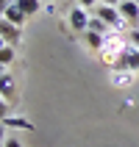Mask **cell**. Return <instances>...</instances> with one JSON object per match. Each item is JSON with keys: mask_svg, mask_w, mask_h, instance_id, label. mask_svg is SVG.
Masks as SVG:
<instances>
[{"mask_svg": "<svg viewBox=\"0 0 139 147\" xmlns=\"http://www.w3.org/2000/svg\"><path fill=\"white\" fill-rule=\"evenodd\" d=\"M95 17H100L108 28H117V31H120L123 25H128L123 20V14H120V8L117 6H106V3H98V6H95Z\"/></svg>", "mask_w": 139, "mask_h": 147, "instance_id": "cell-1", "label": "cell"}, {"mask_svg": "<svg viewBox=\"0 0 139 147\" xmlns=\"http://www.w3.org/2000/svg\"><path fill=\"white\" fill-rule=\"evenodd\" d=\"M117 69H131V72H136L139 69V47L136 45H125V50L120 53V58L114 61Z\"/></svg>", "mask_w": 139, "mask_h": 147, "instance_id": "cell-2", "label": "cell"}, {"mask_svg": "<svg viewBox=\"0 0 139 147\" xmlns=\"http://www.w3.org/2000/svg\"><path fill=\"white\" fill-rule=\"evenodd\" d=\"M89 8H83V6H73L70 8V14H67V22H70V28H73L75 33L78 31H89V20L92 17L86 14Z\"/></svg>", "mask_w": 139, "mask_h": 147, "instance_id": "cell-3", "label": "cell"}, {"mask_svg": "<svg viewBox=\"0 0 139 147\" xmlns=\"http://www.w3.org/2000/svg\"><path fill=\"white\" fill-rule=\"evenodd\" d=\"M125 50V42L120 39V36H106V42H103V47H100V56L106 58L108 64H114L117 58H120V53Z\"/></svg>", "mask_w": 139, "mask_h": 147, "instance_id": "cell-4", "label": "cell"}, {"mask_svg": "<svg viewBox=\"0 0 139 147\" xmlns=\"http://www.w3.org/2000/svg\"><path fill=\"white\" fill-rule=\"evenodd\" d=\"M117 8H120L123 20L131 25V28H139V0H123Z\"/></svg>", "mask_w": 139, "mask_h": 147, "instance_id": "cell-5", "label": "cell"}, {"mask_svg": "<svg viewBox=\"0 0 139 147\" xmlns=\"http://www.w3.org/2000/svg\"><path fill=\"white\" fill-rule=\"evenodd\" d=\"M0 36L6 39V45H17L20 42V25L8 22L6 17H0Z\"/></svg>", "mask_w": 139, "mask_h": 147, "instance_id": "cell-6", "label": "cell"}, {"mask_svg": "<svg viewBox=\"0 0 139 147\" xmlns=\"http://www.w3.org/2000/svg\"><path fill=\"white\" fill-rule=\"evenodd\" d=\"M0 94H3V97H6L8 103H11V100L17 97V86H14V78H11L8 72H3V75H0Z\"/></svg>", "mask_w": 139, "mask_h": 147, "instance_id": "cell-7", "label": "cell"}, {"mask_svg": "<svg viewBox=\"0 0 139 147\" xmlns=\"http://www.w3.org/2000/svg\"><path fill=\"white\" fill-rule=\"evenodd\" d=\"M0 17H6L8 22H14V25H22V22H25V20H28V17H25V14H22V8L17 6V3H14V6H8V8H6V11H3V14H0Z\"/></svg>", "mask_w": 139, "mask_h": 147, "instance_id": "cell-8", "label": "cell"}, {"mask_svg": "<svg viewBox=\"0 0 139 147\" xmlns=\"http://www.w3.org/2000/svg\"><path fill=\"white\" fill-rule=\"evenodd\" d=\"M17 6L22 8L25 17H31V14H36V11L42 8V0H17Z\"/></svg>", "mask_w": 139, "mask_h": 147, "instance_id": "cell-9", "label": "cell"}, {"mask_svg": "<svg viewBox=\"0 0 139 147\" xmlns=\"http://www.w3.org/2000/svg\"><path fill=\"white\" fill-rule=\"evenodd\" d=\"M131 81H134L131 69H117V72L111 75V83H114V86H128Z\"/></svg>", "mask_w": 139, "mask_h": 147, "instance_id": "cell-10", "label": "cell"}, {"mask_svg": "<svg viewBox=\"0 0 139 147\" xmlns=\"http://www.w3.org/2000/svg\"><path fill=\"white\" fill-rule=\"evenodd\" d=\"M3 125H6V128H22V131H31V128H33L28 119H20V117H11V114L3 119Z\"/></svg>", "mask_w": 139, "mask_h": 147, "instance_id": "cell-11", "label": "cell"}, {"mask_svg": "<svg viewBox=\"0 0 139 147\" xmlns=\"http://www.w3.org/2000/svg\"><path fill=\"white\" fill-rule=\"evenodd\" d=\"M103 42H106V36H103V33L86 31V45H89L92 50H100V47H103Z\"/></svg>", "mask_w": 139, "mask_h": 147, "instance_id": "cell-12", "label": "cell"}, {"mask_svg": "<svg viewBox=\"0 0 139 147\" xmlns=\"http://www.w3.org/2000/svg\"><path fill=\"white\" fill-rule=\"evenodd\" d=\"M11 61H14V45H6V47L0 50V64H3V67H8Z\"/></svg>", "mask_w": 139, "mask_h": 147, "instance_id": "cell-13", "label": "cell"}, {"mask_svg": "<svg viewBox=\"0 0 139 147\" xmlns=\"http://www.w3.org/2000/svg\"><path fill=\"white\" fill-rule=\"evenodd\" d=\"M106 28H108V25L103 22L100 17H92V20H89V31H95V33H106Z\"/></svg>", "mask_w": 139, "mask_h": 147, "instance_id": "cell-14", "label": "cell"}, {"mask_svg": "<svg viewBox=\"0 0 139 147\" xmlns=\"http://www.w3.org/2000/svg\"><path fill=\"white\" fill-rule=\"evenodd\" d=\"M8 114H11V111H8V100L3 97V94H0V122H3V119H6Z\"/></svg>", "mask_w": 139, "mask_h": 147, "instance_id": "cell-15", "label": "cell"}, {"mask_svg": "<svg viewBox=\"0 0 139 147\" xmlns=\"http://www.w3.org/2000/svg\"><path fill=\"white\" fill-rule=\"evenodd\" d=\"M100 0H78V6H83V8H95Z\"/></svg>", "mask_w": 139, "mask_h": 147, "instance_id": "cell-16", "label": "cell"}, {"mask_svg": "<svg viewBox=\"0 0 139 147\" xmlns=\"http://www.w3.org/2000/svg\"><path fill=\"white\" fill-rule=\"evenodd\" d=\"M131 45L139 47V28H131Z\"/></svg>", "mask_w": 139, "mask_h": 147, "instance_id": "cell-17", "label": "cell"}, {"mask_svg": "<svg viewBox=\"0 0 139 147\" xmlns=\"http://www.w3.org/2000/svg\"><path fill=\"white\" fill-rule=\"evenodd\" d=\"M14 3H17V0H0V14H3L8 6H14Z\"/></svg>", "mask_w": 139, "mask_h": 147, "instance_id": "cell-18", "label": "cell"}, {"mask_svg": "<svg viewBox=\"0 0 139 147\" xmlns=\"http://www.w3.org/2000/svg\"><path fill=\"white\" fill-rule=\"evenodd\" d=\"M3 147H22V144H20L17 139H6V142H3Z\"/></svg>", "mask_w": 139, "mask_h": 147, "instance_id": "cell-19", "label": "cell"}, {"mask_svg": "<svg viewBox=\"0 0 139 147\" xmlns=\"http://www.w3.org/2000/svg\"><path fill=\"white\" fill-rule=\"evenodd\" d=\"M3 142H6V125L0 122V147H3Z\"/></svg>", "mask_w": 139, "mask_h": 147, "instance_id": "cell-20", "label": "cell"}, {"mask_svg": "<svg viewBox=\"0 0 139 147\" xmlns=\"http://www.w3.org/2000/svg\"><path fill=\"white\" fill-rule=\"evenodd\" d=\"M100 3H106V6H120L123 0H100Z\"/></svg>", "mask_w": 139, "mask_h": 147, "instance_id": "cell-21", "label": "cell"}, {"mask_svg": "<svg viewBox=\"0 0 139 147\" xmlns=\"http://www.w3.org/2000/svg\"><path fill=\"white\" fill-rule=\"evenodd\" d=\"M3 47H6V39H3V36H0V50H3Z\"/></svg>", "mask_w": 139, "mask_h": 147, "instance_id": "cell-22", "label": "cell"}, {"mask_svg": "<svg viewBox=\"0 0 139 147\" xmlns=\"http://www.w3.org/2000/svg\"><path fill=\"white\" fill-rule=\"evenodd\" d=\"M3 72H6V67H3V64H0V75H3Z\"/></svg>", "mask_w": 139, "mask_h": 147, "instance_id": "cell-23", "label": "cell"}]
</instances>
